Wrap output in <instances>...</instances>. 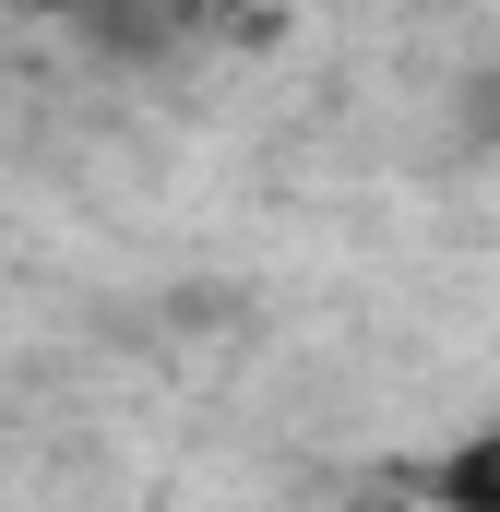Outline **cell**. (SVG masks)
<instances>
[{"instance_id":"cell-1","label":"cell","mask_w":500,"mask_h":512,"mask_svg":"<svg viewBox=\"0 0 500 512\" xmlns=\"http://www.w3.org/2000/svg\"><path fill=\"white\" fill-rule=\"evenodd\" d=\"M417 489H429V501H465V512H500V429H489V441H465V453H441Z\"/></svg>"},{"instance_id":"cell-2","label":"cell","mask_w":500,"mask_h":512,"mask_svg":"<svg viewBox=\"0 0 500 512\" xmlns=\"http://www.w3.org/2000/svg\"><path fill=\"white\" fill-rule=\"evenodd\" d=\"M477 131H500V84H477Z\"/></svg>"},{"instance_id":"cell-3","label":"cell","mask_w":500,"mask_h":512,"mask_svg":"<svg viewBox=\"0 0 500 512\" xmlns=\"http://www.w3.org/2000/svg\"><path fill=\"white\" fill-rule=\"evenodd\" d=\"M24 12H60V24H72V12H84V0H24Z\"/></svg>"}]
</instances>
